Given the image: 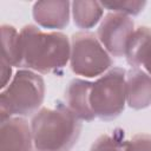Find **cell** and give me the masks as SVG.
Masks as SVG:
<instances>
[{
    "instance_id": "cell-1",
    "label": "cell",
    "mask_w": 151,
    "mask_h": 151,
    "mask_svg": "<svg viewBox=\"0 0 151 151\" xmlns=\"http://www.w3.org/2000/svg\"><path fill=\"white\" fill-rule=\"evenodd\" d=\"M71 57V45L61 32H42L26 25L19 32V66L38 73H59Z\"/></svg>"
},
{
    "instance_id": "cell-2",
    "label": "cell",
    "mask_w": 151,
    "mask_h": 151,
    "mask_svg": "<svg viewBox=\"0 0 151 151\" xmlns=\"http://www.w3.org/2000/svg\"><path fill=\"white\" fill-rule=\"evenodd\" d=\"M33 144L37 151H68L79 139V119L60 101L54 109H40L31 120Z\"/></svg>"
},
{
    "instance_id": "cell-3",
    "label": "cell",
    "mask_w": 151,
    "mask_h": 151,
    "mask_svg": "<svg viewBox=\"0 0 151 151\" xmlns=\"http://www.w3.org/2000/svg\"><path fill=\"white\" fill-rule=\"evenodd\" d=\"M45 98V81L29 70H19L0 93V119L27 117L38 111Z\"/></svg>"
},
{
    "instance_id": "cell-4",
    "label": "cell",
    "mask_w": 151,
    "mask_h": 151,
    "mask_svg": "<svg viewBox=\"0 0 151 151\" xmlns=\"http://www.w3.org/2000/svg\"><path fill=\"white\" fill-rule=\"evenodd\" d=\"M126 71L113 67L92 84L90 103L94 116L109 122L116 119L126 103Z\"/></svg>"
},
{
    "instance_id": "cell-5",
    "label": "cell",
    "mask_w": 151,
    "mask_h": 151,
    "mask_svg": "<svg viewBox=\"0 0 151 151\" xmlns=\"http://www.w3.org/2000/svg\"><path fill=\"white\" fill-rule=\"evenodd\" d=\"M70 66L73 73L93 78L109 70L112 59L93 33L77 32L71 39Z\"/></svg>"
},
{
    "instance_id": "cell-6",
    "label": "cell",
    "mask_w": 151,
    "mask_h": 151,
    "mask_svg": "<svg viewBox=\"0 0 151 151\" xmlns=\"http://www.w3.org/2000/svg\"><path fill=\"white\" fill-rule=\"evenodd\" d=\"M134 31L133 20L125 14L107 13L97 31V37L103 47L113 57H123L129 38Z\"/></svg>"
},
{
    "instance_id": "cell-7",
    "label": "cell",
    "mask_w": 151,
    "mask_h": 151,
    "mask_svg": "<svg viewBox=\"0 0 151 151\" xmlns=\"http://www.w3.org/2000/svg\"><path fill=\"white\" fill-rule=\"evenodd\" d=\"M33 137L28 122L12 117L0 125V151H32Z\"/></svg>"
},
{
    "instance_id": "cell-8",
    "label": "cell",
    "mask_w": 151,
    "mask_h": 151,
    "mask_svg": "<svg viewBox=\"0 0 151 151\" xmlns=\"http://www.w3.org/2000/svg\"><path fill=\"white\" fill-rule=\"evenodd\" d=\"M70 1L46 0L33 5L32 14L34 21L48 29H63L70 22Z\"/></svg>"
},
{
    "instance_id": "cell-9",
    "label": "cell",
    "mask_w": 151,
    "mask_h": 151,
    "mask_svg": "<svg viewBox=\"0 0 151 151\" xmlns=\"http://www.w3.org/2000/svg\"><path fill=\"white\" fill-rule=\"evenodd\" d=\"M92 84L91 81L76 78L66 87L65 105L79 120L91 122L96 118L90 103Z\"/></svg>"
},
{
    "instance_id": "cell-10",
    "label": "cell",
    "mask_w": 151,
    "mask_h": 151,
    "mask_svg": "<svg viewBox=\"0 0 151 151\" xmlns=\"http://www.w3.org/2000/svg\"><path fill=\"white\" fill-rule=\"evenodd\" d=\"M126 103L133 110H143L151 105V77L138 67L126 72Z\"/></svg>"
},
{
    "instance_id": "cell-11",
    "label": "cell",
    "mask_w": 151,
    "mask_h": 151,
    "mask_svg": "<svg viewBox=\"0 0 151 151\" xmlns=\"http://www.w3.org/2000/svg\"><path fill=\"white\" fill-rule=\"evenodd\" d=\"M151 50V28L140 26L133 31L125 47V58L129 65L137 67L143 65V61Z\"/></svg>"
},
{
    "instance_id": "cell-12",
    "label": "cell",
    "mask_w": 151,
    "mask_h": 151,
    "mask_svg": "<svg viewBox=\"0 0 151 151\" xmlns=\"http://www.w3.org/2000/svg\"><path fill=\"white\" fill-rule=\"evenodd\" d=\"M72 17L76 26L83 29L94 27L103 17V6L99 1L76 0L71 2Z\"/></svg>"
},
{
    "instance_id": "cell-13",
    "label": "cell",
    "mask_w": 151,
    "mask_h": 151,
    "mask_svg": "<svg viewBox=\"0 0 151 151\" xmlns=\"http://www.w3.org/2000/svg\"><path fill=\"white\" fill-rule=\"evenodd\" d=\"M1 45L2 57L1 60L11 66H19V33L15 27L11 25L1 26Z\"/></svg>"
},
{
    "instance_id": "cell-14",
    "label": "cell",
    "mask_w": 151,
    "mask_h": 151,
    "mask_svg": "<svg viewBox=\"0 0 151 151\" xmlns=\"http://www.w3.org/2000/svg\"><path fill=\"white\" fill-rule=\"evenodd\" d=\"M118 132L119 130H116L113 136L103 134L98 137L92 144L90 151H126L127 140L124 139V134Z\"/></svg>"
},
{
    "instance_id": "cell-15",
    "label": "cell",
    "mask_w": 151,
    "mask_h": 151,
    "mask_svg": "<svg viewBox=\"0 0 151 151\" xmlns=\"http://www.w3.org/2000/svg\"><path fill=\"white\" fill-rule=\"evenodd\" d=\"M103 7L113 11L114 13H122L125 15H138L145 7L146 1H103Z\"/></svg>"
},
{
    "instance_id": "cell-16",
    "label": "cell",
    "mask_w": 151,
    "mask_h": 151,
    "mask_svg": "<svg viewBox=\"0 0 151 151\" xmlns=\"http://www.w3.org/2000/svg\"><path fill=\"white\" fill-rule=\"evenodd\" d=\"M126 151H151V134H136L127 140Z\"/></svg>"
},
{
    "instance_id": "cell-17",
    "label": "cell",
    "mask_w": 151,
    "mask_h": 151,
    "mask_svg": "<svg viewBox=\"0 0 151 151\" xmlns=\"http://www.w3.org/2000/svg\"><path fill=\"white\" fill-rule=\"evenodd\" d=\"M11 74H12V66L6 61L1 60V85L0 86L2 90L9 84Z\"/></svg>"
},
{
    "instance_id": "cell-18",
    "label": "cell",
    "mask_w": 151,
    "mask_h": 151,
    "mask_svg": "<svg viewBox=\"0 0 151 151\" xmlns=\"http://www.w3.org/2000/svg\"><path fill=\"white\" fill-rule=\"evenodd\" d=\"M143 65H144V67H145L147 74L151 77V50H150V52L147 53V55L145 57V59H144V61H143Z\"/></svg>"
}]
</instances>
